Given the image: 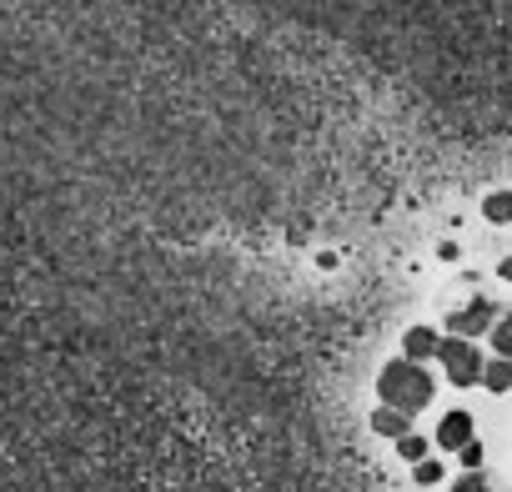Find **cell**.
<instances>
[{
	"mask_svg": "<svg viewBox=\"0 0 512 492\" xmlns=\"http://www.w3.org/2000/svg\"><path fill=\"white\" fill-rule=\"evenodd\" d=\"M432 377L417 367V362H407V357H397V362H387L382 372H377V397H382V407L387 412H402V417H412V412H422L427 402H432Z\"/></svg>",
	"mask_w": 512,
	"mask_h": 492,
	"instance_id": "obj_1",
	"label": "cell"
},
{
	"mask_svg": "<svg viewBox=\"0 0 512 492\" xmlns=\"http://www.w3.org/2000/svg\"><path fill=\"white\" fill-rule=\"evenodd\" d=\"M437 362L447 367V377H452L457 387H472V382H482V352H477L472 342L442 337V342H437Z\"/></svg>",
	"mask_w": 512,
	"mask_h": 492,
	"instance_id": "obj_2",
	"label": "cell"
},
{
	"mask_svg": "<svg viewBox=\"0 0 512 492\" xmlns=\"http://www.w3.org/2000/svg\"><path fill=\"white\" fill-rule=\"evenodd\" d=\"M492 312H497V307H492L487 297H472L462 312H452V317H447V327H452V337H457V342H472V337L492 332Z\"/></svg>",
	"mask_w": 512,
	"mask_h": 492,
	"instance_id": "obj_3",
	"label": "cell"
},
{
	"mask_svg": "<svg viewBox=\"0 0 512 492\" xmlns=\"http://www.w3.org/2000/svg\"><path fill=\"white\" fill-rule=\"evenodd\" d=\"M467 442H472V417H467V412H447V417L437 422V447L462 452Z\"/></svg>",
	"mask_w": 512,
	"mask_h": 492,
	"instance_id": "obj_4",
	"label": "cell"
},
{
	"mask_svg": "<svg viewBox=\"0 0 512 492\" xmlns=\"http://www.w3.org/2000/svg\"><path fill=\"white\" fill-rule=\"evenodd\" d=\"M437 342H442V337H437L432 327H407L402 352H407V362H417V367H422L427 357H437Z\"/></svg>",
	"mask_w": 512,
	"mask_h": 492,
	"instance_id": "obj_5",
	"label": "cell"
},
{
	"mask_svg": "<svg viewBox=\"0 0 512 492\" xmlns=\"http://www.w3.org/2000/svg\"><path fill=\"white\" fill-rule=\"evenodd\" d=\"M372 432H382V437L402 442V437L412 432V417H402V412H387V407H377V412H372Z\"/></svg>",
	"mask_w": 512,
	"mask_h": 492,
	"instance_id": "obj_6",
	"label": "cell"
},
{
	"mask_svg": "<svg viewBox=\"0 0 512 492\" xmlns=\"http://www.w3.org/2000/svg\"><path fill=\"white\" fill-rule=\"evenodd\" d=\"M482 387L487 392H507L512 387V362H502V357L497 362H482Z\"/></svg>",
	"mask_w": 512,
	"mask_h": 492,
	"instance_id": "obj_7",
	"label": "cell"
},
{
	"mask_svg": "<svg viewBox=\"0 0 512 492\" xmlns=\"http://www.w3.org/2000/svg\"><path fill=\"white\" fill-rule=\"evenodd\" d=\"M482 216H487V221H497V226H502V221H512V191H492V196L482 201Z\"/></svg>",
	"mask_w": 512,
	"mask_h": 492,
	"instance_id": "obj_8",
	"label": "cell"
},
{
	"mask_svg": "<svg viewBox=\"0 0 512 492\" xmlns=\"http://www.w3.org/2000/svg\"><path fill=\"white\" fill-rule=\"evenodd\" d=\"M492 347H497L502 362H512V312H507L502 322H492Z\"/></svg>",
	"mask_w": 512,
	"mask_h": 492,
	"instance_id": "obj_9",
	"label": "cell"
},
{
	"mask_svg": "<svg viewBox=\"0 0 512 492\" xmlns=\"http://www.w3.org/2000/svg\"><path fill=\"white\" fill-rule=\"evenodd\" d=\"M397 452H402L407 462H422V457H427V437H417V432H407V437L397 442Z\"/></svg>",
	"mask_w": 512,
	"mask_h": 492,
	"instance_id": "obj_10",
	"label": "cell"
},
{
	"mask_svg": "<svg viewBox=\"0 0 512 492\" xmlns=\"http://www.w3.org/2000/svg\"><path fill=\"white\" fill-rule=\"evenodd\" d=\"M412 477H417V482H422V487H432V482H442V462H432V457H422V462H417V472H412Z\"/></svg>",
	"mask_w": 512,
	"mask_h": 492,
	"instance_id": "obj_11",
	"label": "cell"
},
{
	"mask_svg": "<svg viewBox=\"0 0 512 492\" xmlns=\"http://www.w3.org/2000/svg\"><path fill=\"white\" fill-rule=\"evenodd\" d=\"M452 492H492V487H487V477H482V472H467V477H457V487H452Z\"/></svg>",
	"mask_w": 512,
	"mask_h": 492,
	"instance_id": "obj_12",
	"label": "cell"
},
{
	"mask_svg": "<svg viewBox=\"0 0 512 492\" xmlns=\"http://www.w3.org/2000/svg\"><path fill=\"white\" fill-rule=\"evenodd\" d=\"M462 467H467V472L482 467V442H467V447H462Z\"/></svg>",
	"mask_w": 512,
	"mask_h": 492,
	"instance_id": "obj_13",
	"label": "cell"
},
{
	"mask_svg": "<svg viewBox=\"0 0 512 492\" xmlns=\"http://www.w3.org/2000/svg\"><path fill=\"white\" fill-rule=\"evenodd\" d=\"M497 272H502V277H507V282H512V257H507V262H502V267H497Z\"/></svg>",
	"mask_w": 512,
	"mask_h": 492,
	"instance_id": "obj_14",
	"label": "cell"
}]
</instances>
